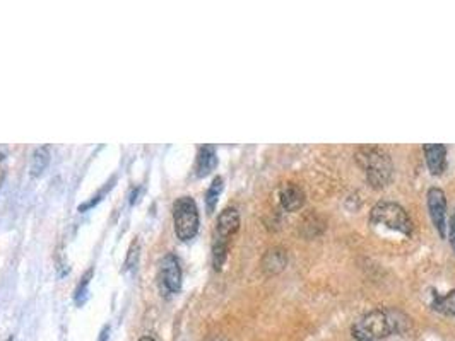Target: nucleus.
I'll list each match as a JSON object with an SVG mask.
<instances>
[{
    "instance_id": "f257e3e1",
    "label": "nucleus",
    "mask_w": 455,
    "mask_h": 341,
    "mask_svg": "<svg viewBox=\"0 0 455 341\" xmlns=\"http://www.w3.org/2000/svg\"><path fill=\"white\" fill-rule=\"evenodd\" d=\"M402 314L385 309H375L361 316L351 328L353 338L358 341H378L390 336L395 331H402Z\"/></svg>"
},
{
    "instance_id": "f03ea898",
    "label": "nucleus",
    "mask_w": 455,
    "mask_h": 341,
    "mask_svg": "<svg viewBox=\"0 0 455 341\" xmlns=\"http://www.w3.org/2000/svg\"><path fill=\"white\" fill-rule=\"evenodd\" d=\"M356 161L365 169L366 180L371 188L382 189L392 183L394 178V164L389 152H385L380 147H361L356 152Z\"/></svg>"
},
{
    "instance_id": "7ed1b4c3",
    "label": "nucleus",
    "mask_w": 455,
    "mask_h": 341,
    "mask_svg": "<svg viewBox=\"0 0 455 341\" xmlns=\"http://www.w3.org/2000/svg\"><path fill=\"white\" fill-rule=\"evenodd\" d=\"M240 229V213L235 207L224 208L219 213L214 229V239H212V267L216 272L223 268L228 258L229 244Z\"/></svg>"
},
{
    "instance_id": "20e7f679",
    "label": "nucleus",
    "mask_w": 455,
    "mask_h": 341,
    "mask_svg": "<svg viewBox=\"0 0 455 341\" xmlns=\"http://www.w3.org/2000/svg\"><path fill=\"white\" fill-rule=\"evenodd\" d=\"M370 222L373 225H383L387 229H392V231L404 234V236H411L414 231V224L409 213L406 212L404 207L394 203V201H378L371 208Z\"/></svg>"
},
{
    "instance_id": "39448f33",
    "label": "nucleus",
    "mask_w": 455,
    "mask_h": 341,
    "mask_svg": "<svg viewBox=\"0 0 455 341\" xmlns=\"http://www.w3.org/2000/svg\"><path fill=\"white\" fill-rule=\"evenodd\" d=\"M173 224L175 234L180 241H192L199 232V208L192 196H180L173 203Z\"/></svg>"
},
{
    "instance_id": "423d86ee",
    "label": "nucleus",
    "mask_w": 455,
    "mask_h": 341,
    "mask_svg": "<svg viewBox=\"0 0 455 341\" xmlns=\"http://www.w3.org/2000/svg\"><path fill=\"white\" fill-rule=\"evenodd\" d=\"M426 203L435 229L440 234L442 239L447 236V196L440 188H430L426 193Z\"/></svg>"
},
{
    "instance_id": "0eeeda50",
    "label": "nucleus",
    "mask_w": 455,
    "mask_h": 341,
    "mask_svg": "<svg viewBox=\"0 0 455 341\" xmlns=\"http://www.w3.org/2000/svg\"><path fill=\"white\" fill-rule=\"evenodd\" d=\"M160 285L166 295L177 293L181 287V267L175 255H166L160 267Z\"/></svg>"
},
{
    "instance_id": "6e6552de",
    "label": "nucleus",
    "mask_w": 455,
    "mask_h": 341,
    "mask_svg": "<svg viewBox=\"0 0 455 341\" xmlns=\"http://www.w3.org/2000/svg\"><path fill=\"white\" fill-rule=\"evenodd\" d=\"M423 150L430 173L433 176H442L447 170V147L443 144H426Z\"/></svg>"
},
{
    "instance_id": "1a4fd4ad",
    "label": "nucleus",
    "mask_w": 455,
    "mask_h": 341,
    "mask_svg": "<svg viewBox=\"0 0 455 341\" xmlns=\"http://www.w3.org/2000/svg\"><path fill=\"white\" fill-rule=\"evenodd\" d=\"M281 207L286 212H296L305 205V192L295 183H286L279 192Z\"/></svg>"
},
{
    "instance_id": "9d476101",
    "label": "nucleus",
    "mask_w": 455,
    "mask_h": 341,
    "mask_svg": "<svg viewBox=\"0 0 455 341\" xmlns=\"http://www.w3.org/2000/svg\"><path fill=\"white\" fill-rule=\"evenodd\" d=\"M217 164V154H216V147L214 145H203L197 152V159H196V176L197 178H204L207 176L211 170H214Z\"/></svg>"
},
{
    "instance_id": "9b49d317",
    "label": "nucleus",
    "mask_w": 455,
    "mask_h": 341,
    "mask_svg": "<svg viewBox=\"0 0 455 341\" xmlns=\"http://www.w3.org/2000/svg\"><path fill=\"white\" fill-rule=\"evenodd\" d=\"M286 267V251L283 248H272L262 258V269L267 275H276Z\"/></svg>"
},
{
    "instance_id": "f8f14e48",
    "label": "nucleus",
    "mask_w": 455,
    "mask_h": 341,
    "mask_svg": "<svg viewBox=\"0 0 455 341\" xmlns=\"http://www.w3.org/2000/svg\"><path fill=\"white\" fill-rule=\"evenodd\" d=\"M50 157H51V154H50L49 145L37 147V149L33 150V156H31V166H30L31 176L33 178L39 176V174L46 169V166H49Z\"/></svg>"
},
{
    "instance_id": "ddd939ff",
    "label": "nucleus",
    "mask_w": 455,
    "mask_h": 341,
    "mask_svg": "<svg viewBox=\"0 0 455 341\" xmlns=\"http://www.w3.org/2000/svg\"><path fill=\"white\" fill-rule=\"evenodd\" d=\"M431 307H433L437 312H442V314H445V316H455V290L447 292L445 295H440V293H433Z\"/></svg>"
},
{
    "instance_id": "4468645a",
    "label": "nucleus",
    "mask_w": 455,
    "mask_h": 341,
    "mask_svg": "<svg viewBox=\"0 0 455 341\" xmlns=\"http://www.w3.org/2000/svg\"><path fill=\"white\" fill-rule=\"evenodd\" d=\"M223 178L221 176H216L214 180H212L211 186H209L207 193H205V207H207V212L212 213L214 212L216 205H217V198H219L221 192H223Z\"/></svg>"
},
{
    "instance_id": "2eb2a0df",
    "label": "nucleus",
    "mask_w": 455,
    "mask_h": 341,
    "mask_svg": "<svg viewBox=\"0 0 455 341\" xmlns=\"http://www.w3.org/2000/svg\"><path fill=\"white\" fill-rule=\"evenodd\" d=\"M91 275H93V269H89L88 273H86L84 276H82V281L81 283L77 285V290H76V302L79 305H82L84 304V297L88 295V285H89V279H91Z\"/></svg>"
},
{
    "instance_id": "dca6fc26",
    "label": "nucleus",
    "mask_w": 455,
    "mask_h": 341,
    "mask_svg": "<svg viewBox=\"0 0 455 341\" xmlns=\"http://www.w3.org/2000/svg\"><path fill=\"white\" fill-rule=\"evenodd\" d=\"M137 258H139V241H132V244H130V249H129V256H127V261H125V269L132 268L134 265L137 263Z\"/></svg>"
},
{
    "instance_id": "f3484780",
    "label": "nucleus",
    "mask_w": 455,
    "mask_h": 341,
    "mask_svg": "<svg viewBox=\"0 0 455 341\" xmlns=\"http://www.w3.org/2000/svg\"><path fill=\"white\" fill-rule=\"evenodd\" d=\"M110 188H112V183H108V185H106V186H105V188L100 189V193H98V195H96V196H93V200H89V201H88V203L81 205V207H79V212H84V210H86V208H91V207H93V205H94V203H98V201H100V200H101V196H103V195H105V193H106V192H108V189H110Z\"/></svg>"
},
{
    "instance_id": "a211bd4d",
    "label": "nucleus",
    "mask_w": 455,
    "mask_h": 341,
    "mask_svg": "<svg viewBox=\"0 0 455 341\" xmlns=\"http://www.w3.org/2000/svg\"><path fill=\"white\" fill-rule=\"evenodd\" d=\"M7 173V156L2 149H0V186L4 183V178Z\"/></svg>"
},
{
    "instance_id": "6ab92c4d",
    "label": "nucleus",
    "mask_w": 455,
    "mask_h": 341,
    "mask_svg": "<svg viewBox=\"0 0 455 341\" xmlns=\"http://www.w3.org/2000/svg\"><path fill=\"white\" fill-rule=\"evenodd\" d=\"M449 239H450V244H452V249L455 251V213L449 224Z\"/></svg>"
},
{
    "instance_id": "aec40b11",
    "label": "nucleus",
    "mask_w": 455,
    "mask_h": 341,
    "mask_svg": "<svg viewBox=\"0 0 455 341\" xmlns=\"http://www.w3.org/2000/svg\"><path fill=\"white\" fill-rule=\"evenodd\" d=\"M108 333H110V328L108 326L103 328V331H101V335H100V340H98V341H106V340H108Z\"/></svg>"
},
{
    "instance_id": "412c9836",
    "label": "nucleus",
    "mask_w": 455,
    "mask_h": 341,
    "mask_svg": "<svg viewBox=\"0 0 455 341\" xmlns=\"http://www.w3.org/2000/svg\"><path fill=\"white\" fill-rule=\"evenodd\" d=\"M139 341H156V340L151 338V336H142V338Z\"/></svg>"
},
{
    "instance_id": "4be33fe9",
    "label": "nucleus",
    "mask_w": 455,
    "mask_h": 341,
    "mask_svg": "<svg viewBox=\"0 0 455 341\" xmlns=\"http://www.w3.org/2000/svg\"><path fill=\"white\" fill-rule=\"evenodd\" d=\"M6 341H14V336H9V338H7Z\"/></svg>"
},
{
    "instance_id": "5701e85b",
    "label": "nucleus",
    "mask_w": 455,
    "mask_h": 341,
    "mask_svg": "<svg viewBox=\"0 0 455 341\" xmlns=\"http://www.w3.org/2000/svg\"><path fill=\"white\" fill-rule=\"evenodd\" d=\"M212 341H223V340H219V338H216V340H212Z\"/></svg>"
}]
</instances>
